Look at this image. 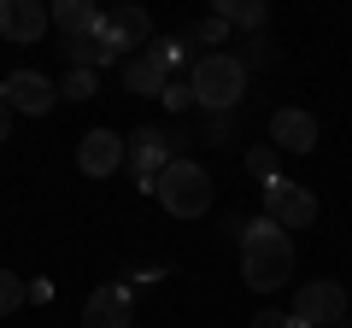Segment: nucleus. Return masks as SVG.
Here are the masks:
<instances>
[{
    "label": "nucleus",
    "mask_w": 352,
    "mask_h": 328,
    "mask_svg": "<svg viewBox=\"0 0 352 328\" xmlns=\"http://www.w3.org/2000/svg\"><path fill=\"white\" fill-rule=\"evenodd\" d=\"M124 89L141 94V100H159V94L170 89V71H164L153 53H129V59H124Z\"/></svg>",
    "instance_id": "obj_14"
},
{
    "label": "nucleus",
    "mask_w": 352,
    "mask_h": 328,
    "mask_svg": "<svg viewBox=\"0 0 352 328\" xmlns=\"http://www.w3.org/2000/svg\"><path fill=\"white\" fill-rule=\"evenodd\" d=\"M12 117H18V112H12V106H6V100H0V147L12 141Z\"/></svg>",
    "instance_id": "obj_26"
},
{
    "label": "nucleus",
    "mask_w": 352,
    "mask_h": 328,
    "mask_svg": "<svg viewBox=\"0 0 352 328\" xmlns=\"http://www.w3.org/2000/svg\"><path fill=\"white\" fill-rule=\"evenodd\" d=\"M188 89H194V106H206V112H235L241 94H247V71H241L235 53H200L188 71Z\"/></svg>",
    "instance_id": "obj_3"
},
{
    "label": "nucleus",
    "mask_w": 352,
    "mask_h": 328,
    "mask_svg": "<svg viewBox=\"0 0 352 328\" xmlns=\"http://www.w3.org/2000/svg\"><path fill=\"white\" fill-rule=\"evenodd\" d=\"M65 53H71V71H106V65L118 59V47H112V41H100V36L65 41Z\"/></svg>",
    "instance_id": "obj_16"
},
{
    "label": "nucleus",
    "mask_w": 352,
    "mask_h": 328,
    "mask_svg": "<svg viewBox=\"0 0 352 328\" xmlns=\"http://www.w3.org/2000/svg\"><path fill=\"white\" fill-rule=\"evenodd\" d=\"M241 281L252 293H276V288L294 281V240L270 217L247 223V235H241Z\"/></svg>",
    "instance_id": "obj_1"
},
{
    "label": "nucleus",
    "mask_w": 352,
    "mask_h": 328,
    "mask_svg": "<svg viewBox=\"0 0 352 328\" xmlns=\"http://www.w3.org/2000/svg\"><path fill=\"white\" fill-rule=\"evenodd\" d=\"M59 100H94V71H71L59 82Z\"/></svg>",
    "instance_id": "obj_23"
},
{
    "label": "nucleus",
    "mask_w": 352,
    "mask_h": 328,
    "mask_svg": "<svg viewBox=\"0 0 352 328\" xmlns=\"http://www.w3.org/2000/svg\"><path fill=\"white\" fill-rule=\"evenodd\" d=\"M47 30H53V18H47L41 0H0V41H12V47H36Z\"/></svg>",
    "instance_id": "obj_8"
},
{
    "label": "nucleus",
    "mask_w": 352,
    "mask_h": 328,
    "mask_svg": "<svg viewBox=\"0 0 352 328\" xmlns=\"http://www.w3.org/2000/svg\"><path fill=\"white\" fill-rule=\"evenodd\" d=\"M153 200L164 205L170 217H182V223H194V217L212 211V170L194 159H170L159 170V188H153Z\"/></svg>",
    "instance_id": "obj_2"
},
{
    "label": "nucleus",
    "mask_w": 352,
    "mask_h": 328,
    "mask_svg": "<svg viewBox=\"0 0 352 328\" xmlns=\"http://www.w3.org/2000/svg\"><path fill=\"white\" fill-rule=\"evenodd\" d=\"M188 47H206V53H229V24L217 12H206L200 24L188 30Z\"/></svg>",
    "instance_id": "obj_17"
},
{
    "label": "nucleus",
    "mask_w": 352,
    "mask_h": 328,
    "mask_svg": "<svg viewBox=\"0 0 352 328\" xmlns=\"http://www.w3.org/2000/svg\"><path fill=\"white\" fill-rule=\"evenodd\" d=\"M247 170L258 176V188H270V182H282V152L270 147V141H258V147L247 152Z\"/></svg>",
    "instance_id": "obj_18"
},
{
    "label": "nucleus",
    "mask_w": 352,
    "mask_h": 328,
    "mask_svg": "<svg viewBox=\"0 0 352 328\" xmlns=\"http://www.w3.org/2000/svg\"><path fill=\"white\" fill-rule=\"evenodd\" d=\"M24 299H30V281L12 276V270H0V316H12Z\"/></svg>",
    "instance_id": "obj_20"
},
{
    "label": "nucleus",
    "mask_w": 352,
    "mask_h": 328,
    "mask_svg": "<svg viewBox=\"0 0 352 328\" xmlns=\"http://www.w3.org/2000/svg\"><path fill=\"white\" fill-rule=\"evenodd\" d=\"M100 41H112L118 53L124 47H147L153 41V18L141 12V6H118V12H100V30H94Z\"/></svg>",
    "instance_id": "obj_11"
},
{
    "label": "nucleus",
    "mask_w": 352,
    "mask_h": 328,
    "mask_svg": "<svg viewBox=\"0 0 352 328\" xmlns=\"http://www.w3.org/2000/svg\"><path fill=\"white\" fill-rule=\"evenodd\" d=\"M147 53H153V59H159V65H164V71H170V76H176V65L188 59V36H159V41H153V47H147Z\"/></svg>",
    "instance_id": "obj_19"
},
{
    "label": "nucleus",
    "mask_w": 352,
    "mask_h": 328,
    "mask_svg": "<svg viewBox=\"0 0 352 328\" xmlns=\"http://www.w3.org/2000/svg\"><path fill=\"white\" fill-rule=\"evenodd\" d=\"M47 18H53V30H59L65 41H88L100 30V6H94V0H53Z\"/></svg>",
    "instance_id": "obj_13"
},
{
    "label": "nucleus",
    "mask_w": 352,
    "mask_h": 328,
    "mask_svg": "<svg viewBox=\"0 0 352 328\" xmlns=\"http://www.w3.org/2000/svg\"><path fill=\"white\" fill-rule=\"evenodd\" d=\"M264 217H270L282 235L311 229L317 223V194L305 188V182H270V188H264Z\"/></svg>",
    "instance_id": "obj_5"
},
{
    "label": "nucleus",
    "mask_w": 352,
    "mask_h": 328,
    "mask_svg": "<svg viewBox=\"0 0 352 328\" xmlns=\"http://www.w3.org/2000/svg\"><path fill=\"white\" fill-rule=\"evenodd\" d=\"M129 316H135V293H129L124 281L94 288L88 305H82V328H129Z\"/></svg>",
    "instance_id": "obj_10"
},
{
    "label": "nucleus",
    "mask_w": 352,
    "mask_h": 328,
    "mask_svg": "<svg viewBox=\"0 0 352 328\" xmlns=\"http://www.w3.org/2000/svg\"><path fill=\"white\" fill-rule=\"evenodd\" d=\"M346 316V288L340 281H300L294 288V323L300 328H329Z\"/></svg>",
    "instance_id": "obj_6"
},
{
    "label": "nucleus",
    "mask_w": 352,
    "mask_h": 328,
    "mask_svg": "<svg viewBox=\"0 0 352 328\" xmlns=\"http://www.w3.org/2000/svg\"><path fill=\"white\" fill-rule=\"evenodd\" d=\"M159 106H164V112H176V117H182V112H188V106H194V89H188V82H182V76H170V89L159 94Z\"/></svg>",
    "instance_id": "obj_24"
},
{
    "label": "nucleus",
    "mask_w": 352,
    "mask_h": 328,
    "mask_svg": "<svg viewBox=\"0 0 352 328\" xmlns=\"http://www.w3.org/2000/svg\"><path fill=\"white\" fill-rule=\"evenodd\" d=\"M0 100L12 106V112H24V117H47L59 106V82H47L41 71H12L0 82Z\"/></svg>",
    "instance_id": "obj_7"
},
{
    "label": "nucleus",
    "mask_w": 352,
    "mask_h": 328,
    "mask_svg": "<svg viewBox=\"0 0 352 328\" xmlns=\"http://www.w3.org/2000/svg\"><path fill=\"white\" fill-rule=\"evenodd\" d=\"M182 129H135V135H124V164H129V176H135V188L141 194H153L159 188V170L170 159H182Z\"/></svg>",
    "instance_id": "obj_4"
},
{
    "label": "nucleus",
    "mask_w": 352,
    "mask_h": 328,
    "mask_svg": "<svg viewBox=\"0 0 352 328\" xmlns=\"http://www.w3.org/2000/svg\"><path fill=\"white\" fill-rule=\"evenodd\" d=\"M212 12L223 18L229 30H247V36H258V30H264V18H270V6H264V0H217Z\"/></svg>",
    "instance_id": "obj_15"
},
{
    "label": "nucleus",
    "mask_w": 352,
    "mask_h": 328,
    "mask_svg": "<svg viewBox=\"0 0 352 328\" xmlns=\"http://www.w3.org/2000/svg\"><path fill=\"white\" fill-rule=\"evenodd\" d=\"M229 135H235V112H212V117L200 124V141H212V147H223Z\"/></svg>",
    "instance_id": "obj_22"
},
{
    "label": "nucleus",
    "mask_w": 352,
    "mask_h": 328,
    "mask_svg": "<svg viewBox=\"0 0 352 328\" xmlns=\"http://www.w3.org/2000/svg\"><path fill=\"white\" fill-rule=\"evenodd\" d=\"M235 59H241V71H258V65H270V59H276V47H270L264 36H247V41H241V53H235Z\"/></svg>",
    "instance_id": "obj_21"
},
{
    "label": "nucleus",
    "mask_w": 352,
    "mask_h": 328,
    "mask_svg": "<svg viewBox=\"0 0 352 328\" xmlns=\"http://www.w3.org/2000/svg\"><path fill=\"white\" fill-rule=\"evenodd\" d=\"M270 147L276 152H311L317 147V117L300 112V106H282V112L270 117Z\"/></svg>",
    "instance_id": "obj_12"
},
{
    "label": "nucleus",
    "mask_w": 352,
    "mask_h": 328,
    "mask_svg": "<svg viewBox=\"0 0 352 328\" xmlns=\"http://www.w3.org/2000/svg\"><path fill=\"white\" fill-rule=\"evenodd\" d=\"M76 170L82 176H118L124 170V135L118 129H88L82 141H76Z\"/></svg>",
    "instance_id": "obj_9"
},
{
    "label": "nucleus",
    "mask_w": 352,
    "mask_h": 328,
    "mask_svg": "<svg viewBox=\"0 0 352 328\" xmlns=\"http://www.w3.org/2000/svg\"><path fill=\"white\" fill-rule=\"evenodd\" d=\"M252 328H300V323H294V311H258Z\"/></svg>",
    "instance_id": "obj_25"
}]
</instances>
